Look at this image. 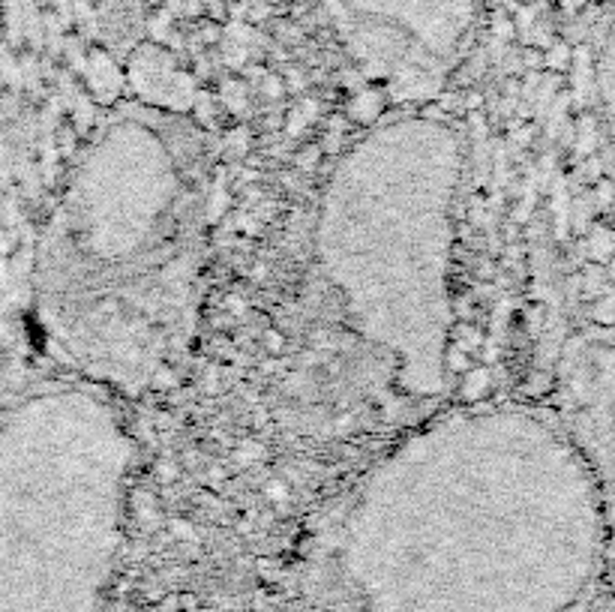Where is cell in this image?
I'll use <instances>...</instances> for the list:
<instances>
[{
    "mask_svg": "<svg viewBox=\"0 0 615 612\" xmlns=\"http://www.w3.org/2000/svg\"><path fill=\"white\" fill-rule=\"evenodd\" d=\"M606 580H610V589H612V594H615V562L610 565V571H606Z\"/></svg>",
    "mask_w": 615,
    "mask_h": 612,
    "instance_id": "obj_7",
    "label": "cell"
},
{
    "mask_svg": "<svg viewBox=\"0 0 615 612\" xmlns=\"http://www.w3.org/2000/svg\"><path fill=\"white\" fill-rule=\"evenodd\" d=\"M561 433L597 489L615 562V327L570 333L555 358L552 402Z\"/></svg>",
    "mask_w": 615,
    "mask_h": 612,
    "instance_id": "obj_5",
    "label": "cell"
},
{
    "mask_svg": "<svg viewBox=\"0 0 615 612\" xmlns=\"http://www.w3.org/2000/svg\"><path fill=\"white\" fill-rule=\"evenodd\" d=\"M210 153L190 117L121 106L84 144L33 264L55 355L111 396L162 387L201 322Z\"/></svg>",
    "mask_w": 615,
    "mask_h": 612,
    "instance_id": "obj_2",
    "label": "cell"
},
{
    "mask_svg": "<svg viewBox=\"0 0 615 612\" xmlns=\"http://www.w3.org/2000/svg\"><path fill=\"white\" fill-rule=\"evenodd\" d=\"M466 139L439 115H397L333 166L315 213V262L348 331L414 402L448 391L454 237Z\"/></svg>",
    "mask_w": 615,
    "mask_h": 612,
    "instance_id": "obj_3",
    "label": "cell"
},
{
    "mask_svg": "<svg viewBox=\"0 0 615 612\" xmlns=\"http://www.w3.org/2000/svg\"><path fill=\"white\" fill-rule=\"evenodd\" d=\"M610 531L550 405L426 420L333 502L306 543L303 612H574Z\"/></svg>",
    "mask_w": 615,
    "mask_h": 612,
    "instance_id": "obj_1",
    "label": "cell"
},
{
    "mask_svg": "<svg viewBox=\"0 0 615 612\" xmlns=\"http://www.w3.org/2000/svg\"><path fill=\"white\" fill-rule=\"evenodd\" d=\"M594 84H597V117H601L603 148L615 180V22L610 24V30H606V37L601 42V51H597Z\"/></svg>",
    "mask_w": 615,
    "mask_h": 612,
    "instance_id": "obj_6",
    "label": "cell"
},
{
    "mask_svg": "<svg viewBox=\"0 0 615 612\" xmlns=\"http://www.w3.org/2000/svg\"><path fill=\"white\" fill-rule=\"evenodd\" d=\"M132 465L117 396L79 378L0 415V612H106Z\"/></svg>",
    "mask_w": 615,
    "mask_h": 612,
    "instance_id": "obj_4",
    "label": "cell"
}]
</instances>
